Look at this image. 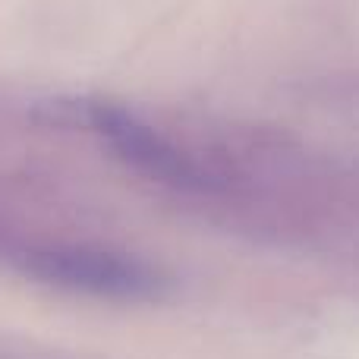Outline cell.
I'll return each instance as SVG.
<instances>
[{
    "label": "cell",
    "mask_w": 359,
    "mask_h": 359,
    "mask_svg": "<svg viewBox=\"0 0 359 359\" xmlns=\"http://www.w3.org/2000/svg\"><path fill=\"white\" fill-rule=\"evenodd\" d=\"M29 274H35L44 284L63 287V290H79L107 299H145L155 297L161 287L151 265L123 252L88 246L41 249L29 259Z\"/></svg>",
    "instance_id": "7a4b0ae2"
},
{
    "label": "cell",
    "mask_w": 359,
    "mask_h": 359,
    "mask_svg": "<svg viewBox=\"0 0 359 359\" xmlns=\"http://www.w3.org/2000/svg\"><path fill=\"white\" fill-rule=\"evenodd\" d=\"M50 111H54L57 123L98 133L117 151L120 161L136 168L139 174L174 186H186L196 180L189 158H183V151H177L161 133H155L126 107L107 104V101H69V104L57 101Z\"/></svg>",
    "instance_id": "6da1fadb"
}]
</instances>
